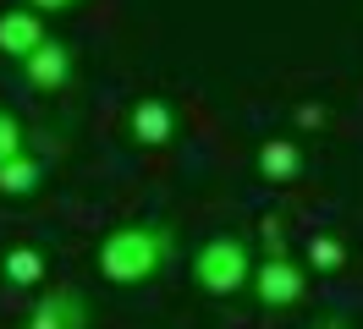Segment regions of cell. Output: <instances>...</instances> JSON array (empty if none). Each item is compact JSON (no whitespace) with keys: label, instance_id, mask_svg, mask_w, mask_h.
Returning <instances> with one entry per match:
<instances>
[{"label":"cell","instance_id":"obj_1","mask_svg":"<svg viewBox=\"0 0 363 329\" xmlns=\"http://www.w3.org/2000/svg\"><path fill=\"white\" fill-rule=\"evenodd\" d=\"M171 253H177V231L165 219H127L99 241V275L111 285H143L171 263Z\"/></svg>","mask_w":363,"mask_h":329},{"label":"cell","instance_id":"obj_2","mask_svg":"<svg viewBox=\"0 0 363 329\" xmlns=\"http://www.w3.org/2000/svg\"><path fill=\"white\" fill-rule=\"evenodd\" d=\"M253 269H259V258H253L248 236H237V231L204 236L199 253H193V285L209 291V296H237V291H248Z\"/></svg>","mask_w":363,"mask_h":329},{"label":"cell","instance_id":"obj_3","mask_svg":"<svg viewBox=\"0 0 363 329\" xmlns=\"http://www.w3.org/2000/svg\"><path fill=\"white\" fill-rule=\"evenodd\" d=\"M248 291L264 307H297V302H303V291H308V275H303V263H292V253H281V258H259Z\"/></svg>","mask_w":363,"mask_h":329},{"label":"cell","instance_id":"obj_4","mask_svg":"<svg viewBox=\"0 0 363 329\" xmlns=\"http://www.w3.org/2000/svg\"><path fill=\"white\" fill-rule=\"evenodd\" d=\"M17 71H23V83L28 88H39V93H55V88H67L72 83V71H77V50H72L67 39H55L50 33L28 61H17Z\"/></svg>","mask_w":363,"mask_h":329},{"label":"cell","instance_id":"obj_5","mask_svg":"<svg viewBox=\"0 0 363 329\" xmlns=\"http://www.w3.org/2000/svg\"><path fill=\"white\" fill-rule=\"evenodd\" d=\"M50 39L45 28V11L39 6H11V11H0V55H11V61H28L39 44Z\"/></svg>","mask_w":363,"mask_h":329},{"label":"cell","instance_id":"obj_6","mask_svg":"<svg viewBox=\"0 0 363 329\" xmlns=\"http://www.w3.org/2000/svg\"><path fill=\"white\" fill-rule=\"evenodd\" d=\"M23 329H89V296L83 291H45L28 307Z\"/></svg>","mask_w":363,"mask_h":329},{"label":"cell","instance_id":"obj_7","mask_svg":"<svg viewBox=\"0 0 363 329\" xmlns=\"http://www.w3.org/2000/svg\"><path fill=\"white\" fill-rule=\"evenodd\" d=\"M127 127H133V143H138V149H171L182 121H177V105H171V99H138Z\"/></svg>","mask_w":363,"mask_h":329},{"label":"cell","instance_id":"obj_8","mask_svg":"<svg viewBox=\"0 0 363 329\" xmlns=\"http://www.w3.org/2000/svg\"><path fill=\"white\" fill-rule=\"evenodd\" d=\"M259 175L264 181H297L303 175V143L297 137H264L259 143Z\"/></svg>","mask_w":363,"mask_h":329},{"label":"cell","instance_id":"obj_9","mask_svg":"<svg viewBox=\"0 0 363 329\" xmlns=\"http://www.w3.org/2000/svg\"><path fill=\"white\" fill-rule=\"evenodd\" d=\"M39 181H45V165H39V154H28V149L0 165V192L6 197H33Z\"/></svg>","mask_w":363,"mask_h":329},{"label":"cell","instance_id":"obj_10","mask_svg":"<svg viewBox=\"0 0 363 329\" xmlns=\"http://www.w3.org/2000/svg\"><path fill=\"white\" fill-rule=\"evenodd\" d=\"M0 275H6V285H39L45 280V253L39 247H11L0 258Z\"/></svg>","mask_w":363,"mask_h":329},{"label":"cell","instance_id":"obj_11","mask_svg":"<svg viewBox=\"0 0 363 329\" xmlns=\"http://www.w3.org/2000/svg\"><path fill=\"white\" fill-rule=\"evenodd\" d=\"M23 149H28V127H23V115L0 105V165H6V159H17Z\"/></svg>","mask_w":363,"mask_h":329},{"label":"cell","instance_id":"obj_12","mask_svg":"<svg viewBox=\"0 0 363 329\" xmlns=\"http://www.w3.org/2000/svg\"><path fill=\"white\" fill-rule=\"evenodd\" d=\"M341 263H347V247H341L336 236H314L308 241V269H314V275H336Z\"/></svg>","mask_w":363,"mask_h":329},{"label":"cell","instance_id":"obj_13","mask_svg":"<svg viewBox=\"0 0 363 329\" xmlns=\"http://www.w3.org/2000/svg\"><path fill=\"white\" fill-rule=\"evenodd\" d=\"M259 247H264V258H281V253H286V231H281V219H264V225H259Z\"/></svg>","mask_w":363,"mask_h":329},{"label":"cell","instance_id":"obj_14","mask_svg":"<svg viewBox=\"0 0 363 329\" xmlns=\"http://www.w3.org/2000/svg\"><path fill=\"white\" fill-rule=\"evenodd\" d=\"M28 6H39V11H45V17H50V11H72L77 0H28Z\"/></svg>","mask_w":363,"mask_h":329},{"label":"cell","instance_id":"obj_15","mask_svg":"<svg viewBox=\"0 0 363 329\" xmlns=\"http://www.w3.org/2000/svg\"><path fill=\"white\" fill-rule=\"evenodd\" d=\"M319 329H347V318H319Z\"/></svg>","mask_w":363,"mask_h":329}]
</instances>
